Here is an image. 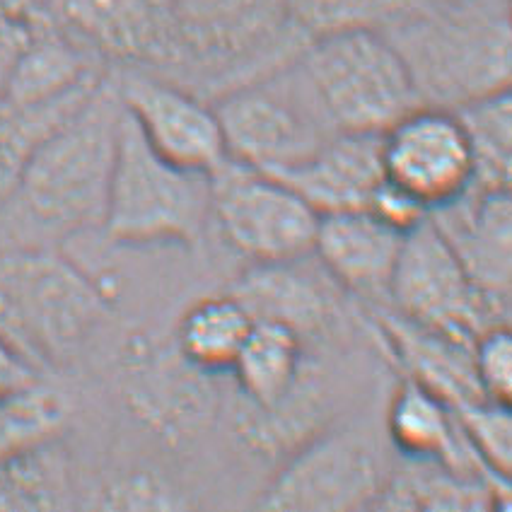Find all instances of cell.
I'll return each mask as SVG.
<instances>
[{"label": "cell", "mask_w": 512, "mask_h": 512, "mask_svg": "<svg viewBox=\"0 0 512 512\" xmlns=\"http://www.w3.org/2000/svg\"><path fill=\"white\" fill-rule=\"evenodd\" d=\"M124 104L109 71L90 100L34 150L0 199V249L58 247L102 230Z\"/></svg>", "instance_id": "1"}, {"label": "cell", "mask_w": 512, "mask_h": 512, "mask_svg": "<svg viewBox=\"0 0 512 512\" xmlns=\"http://www.w3.org/2000/svg\"><path fill=\"white\" fill-rule=\"evenodd\" d=\"M109 317L102 283L58 247L0 249V336L39 377L73 365Z\"/></svg>", "instance_id": "2"}, {"label": "cell", "mask_w": 512, "mask_h": 512, "mask_svg": "<svg viewBox=\"0 0 512 512\" xmlns=\"http://www.w3.org/2000/svg\"><path fill=\"white\" fill-rule=\"evenodd\" d=\"M382 32L406 61L421 104L459 109L510 90V0H452Z\"/></svg>", "instance_id": "3"}, {"label": "cell", "mask_w": 512, "mask_h": 512, "mask_svg": "<svg viewBox=\"0 0 512 512\" xmlns=\"http://www.w3.org/2000/svg\"><path fill=\"white\" fill-rule=\"evenodd\" d=\"M295 61L334 131L384 133L421 104L406 61L382 29L319 34Z\"/></svg>", "instance_id": "4"}, {"label": "cell", "mask_w": 512, "mask_h": 512, "mask_svg": "<svg viewBox=\"0 0 512 512\" xmlns=\"http://www.w3.org/2000/svg\"><path fill=\"white\" fill-rule=\"evenodd\" d=\"M208 223L211 172L157 155L124 109L104 235L119 244H196Z\"/></svg>", "instance_id": "5"}, {"label": "cell", "mask_w": 512, "mask_h": 512, "mask_svg": "<svg viewBox=\"0 0 512 512\" xmlns=\"http://www.w3.org/2000/svg\"><path fill=\"white\" fill-rule=\"evenodd\" d=\"M295 58L230 87L213 104L230 160L278 174L339 133L319 109Z\"/></svg>", "instance_id": "6"}, {"label": "cell", "mask_w": 512, "mask_h": 512, "mask_svg": "<svg viewBox=\"0 0 512 512\" xmlns=\"http://www.w3.org/2000/svg\"><path fill=\"white\" fill-rule=\"evenodd\" d=\"M179 66L232 78L230 87L293 61L295 27L288 0H172ZM228 87V90H230Z\"/></svg>", "instance_id": "7"}, {"label": "cell", "mask_w": 512, "mask_h": 512, "mask_svg": "<svg viewBox=\"0 0 512 512\" xmlns=\"http://www.w3.org/2000/svg\"><path fill=\"white\" fill-rule=\"evenodd\" d=\"M387 310L464 346H474L488 327L510 324V312L479 293L430 218L404 235Z\"/></svg>", "instance_id": "8"}, {"label": "cell", "mask_w": 512, "mask_h": 512, "mask_svg": "<svg viewBox=\"0 0 512 512\" xmlns=\"http://www.w3.org/2000/svg\"><path fill=\"white\" fill-rule=\"evenodd\" d=\"M211 223L252 264L312 256L319 215L293 186L225 157L211 172Z\"/></svg>", "instance_id": "9"}, {"label": "cell", "mask_w": 512, "mask_h": 512, "mask_svg": "<svg viewBox=\"0 0 512 512\" xmlns=\"http://www.w3.org/2000/svg\"><path fill=\"white\" fill-rule=\"evenodd\" d=\"M392 471L370 433L339 428L302 442L266 486L261 508L281 512L372 510Z\"/></svg>", "instance_id": "10"}, {"label": "cell", "mask_w": 512, "mask_h": 512, "mask_svg": "<svg viewBox=\"0 0 512 512\" xmlns=\"http://www.w3.org/2000/svg\"><path fill=\"white\" fill-rule=\"evenodd\" d=\"M384 179L428 213L447 206L474 182L467 131L455 109L418 104L382 133Z\"/></svg>", "instance_id": "11"}, {"label": "cell", "mask_w": 512, "mask_h": 512, "mask_svg": "<svg viewBox=\"0 0 512 512\" xmlns=\"http://www.w3.org/2000/svg\"><path fill=\"white\" fill-rule=\"evenodd\" d=\"M39 13L107 66L138 71L179 66L172 0H46Z\"/></svg>", "instance_id": "12"}, {"label": "cell", "mask_w": 512, "mask_h": 512, "mask_svg": "<svg viewBox=\"0 0 512 512\" xmlns=\"http://www.w3.org/2000/svg\"><path fill=\"white\" fill-rule=\"evenodd\" d=\"M114 80L126 114L157 155L199 172H213L228 157L213 104L138 68H121Z\"/></svg>", "instance_id": "13"}, {"label": "cell", "mask_w": 512, "mask_h": 512, "mask_svg": "<svg viewBox=\"0 0 512 512\" xmlns=\"http://www.w3.org/2000/svg\"><path fill=\"white\" fill-rule=\"evenodd\" d=\"M479 293L503 312L512 300L510 191L469 189L428 215Z\"/></svg>", "instance_id": "14"}, {"label": "cell", "mask_w": 512, "mask_h": 512, "mask_svg": "<svg viewBox=\"0 0 512 512\" xmlns=\"http://www.w3.org/2000/svg\"><path fill=\"white\" fill-rule=\"evenodd\" d=\"M404 232L389 228L370 211L319 215L312 256L327 276L360 300L389 305V283Z\"/></svg>", "instance_id": "15"}, {"label": "cell", "mask_w": 512, "mask_h": 512, "mask_svg": "<svg viewBox=\"0 0 512 512\" xmlns=\"http://www.w3.org/2000/svg\"><path fill=\"white\" fill-rule=\"evenodd\" d=\"M310 256L293 261L252 264L237 278L230 293L247 307L252 319H269L298 331L302 339L324 334L339 317L336 285L319 266H307Z\"/></svg>", "instance_id": "16"}, {"label": "cell", "mask_w": 512, "mask_h": 512, "mask_svg": "<svg viewBox=\"0 0 512 512\" xmlns=\"http://www.w3.org/2000/svg\"><path fill=\"white\" fill-rule=\"evenodd\" d=\"M273 177L293 186L317 215L365 211L384 179L382 133H334L317 153Z\"/></svg>", "instance_id": "17"}, {"label": "cell", "mask_w": 512, "mask_h": 512, "mask_svg": "<svg viewBox=\"0 0 512 512\" xmlns=\"http://www.w3.org/2000/svg\"><path fill=\"white\" fill-rule=\"evenodd\" d=\"M387 438L401 459L440 462L469 476L510 481L488 471L481 462L459 428L455 409L411 377H401L389 401Z\"/></svg>", "instance_id": "18"}, {"label": "cell", "mask_w": 512, "mask_h": 512, "mask_svg": "<svg viewBox=\"0 0 512 512\" xmlns=\"http://www.w3.org/2000/svg\"><path fill=\"white\" fill-rule=\"evenodd\" d=\"M244 409L264 418L293 421L305 392V339L285 324L254 319L232 365Z\"/></svg>", "instance_id": "19"}, {"label": "cell", "mask_w": 512, "mask_h": 512, "mask_svg": "<svg viewBox=\"0 0 512 512\" xmlns=\"http://www.w3.org/2000/svg\"><path fill=\"white\" fill-rule=\"evenodd\" d=\"M377 324L404 377L428 387L452 409L486 399L474 375L471 346L416 327L387 307H377Z\"/></svg>", "instance_id": "20"}, {"label": "cell", "mask_w": 512, "mask_h": 512, "mask_svg": "<svg viewBox=\"0 0 512 512\" xmlns=\"http://www.w3.org/2000/svg\"><path fill=\"white\" fill-rule=\"evenodd\" d=\"M510 508V481L469 476L440 462L401 459L387 476L375 510L484 512Z\"/></svg>", "instance_id": "21"}, {"label": "cell", "mask_w": 512, "mask_h": 512, "mask_svg": "<svg viewBox=\"0 0 512 512\" xmlns=\"http://www.w3.org/2000/svg\"><path fill=\"white\" fill-rule=\"evenodd\" d=\"M252 324V314L232 293L203 298L179 319L177 353L206 375L228 372Z\"/></svg>", "instance_id": "22"}, {"label": "cell", "mask_w": 512, "mask_h": 512, "mask_svg": "<svg viewBox=\"0 0 512 512\" xmlns=\"http://www.w3.org/2000/svg\"><path fill=\"white\" fill-rule=\"evenodd\" d=\"M75 496L71 457L61 438L0 462V510H66Z\"/></svg>", "instance_id": "23"}, {"label": "cell", "mask_w": 512, "mask_h": 512, "mask_svg": "<svg viewBox=\"0 0 512 512\" xmlns=\"http://www.w3.org/2000/svg\"><path fill=\"white\" fill-rule=\"evenodd\" d=\"M467 131L474 182L471 189L510 191L512 179V97L496 92L455 109Z\"/></svg>", "instance_id": "24"}, {"label": "cell", "mask_w": 512, "mask_h": 512, "mask_svg": "<svg viewBox=\"0 0 512 512\" xmlns=\"http://www.w3.org/2000/svg\"><path fill=\"white\" fill-rule=\"evenodd\" d=\"M71 416L66 394L42 380L0 397V462L61 438Z\"/></svg>", "instance_id": "25"}, {"label": "cell", "mask_w": 512, "mask_h": 512, "mask_svg": "<svg viewBox=\"0 0 512 512\" xmlns=\"http://www.w3.org/2000/svg\"><path fill=\"white\" fill-rule=\"evenodd\" d=\"M459 428L469 445L496 476L510 479L512 469V418L510 404L479 399L455 409Z\"/></svg>", "instance_id": "26"}, {"label": "cell", "mask_w": 512, "mask_h": 512, "mask_svg": "<svg viewBox=\"0 0 512 512\" xmlns=\"http://www.w3.org/2000/svg\"><path fill=\"white\" fill-rule=\"evenodd\" d=\"M471 363L486 399L510 404L512 399V334L510 324H496L476 336Z\"/></svg>", "instance_id": "27"}, {"label": "cell", "mask_w": 512, "mask_h": 512, "mask_svg": "<svg viewBox=\"0 0 512 512\" xmlns=\"http://www.w3.org/2000/svg\"><path fill=\"white\" fill-rule=\"evenodd\" d=\"M95 505L104 510H174L186 503L167 481L145 471H133L102 486Z\"/></svg>", "instance_id": "28"}, {"label": "cell", "mask_w": 512, "mask_h": 512, "mask_svg": "<svg viewBox=\"0 0 512 512\" xmlns=\"http://www.w3.org/2000/svg\"><path fill=\"white\" fill-rule=\"evenodd\" d=\"M365 211H370L382 223H387L389 228L404 232V235L416 228V225H421L430 215L413 196L399 189L397 184L387 182V179H382L380 186H377Z\"/></svg>", "instance_id": "29"}, {"label": "cell", "mask_w": 512, "mask_h": 512, "mask_svg": "<svg viewBox=\"0 0 512 512\" xmlns=\"http://www.w3.org/2000/svg\"><path fill=\"white\" fill-rule=\"evenodd\" d=\"M29 32H32L29 15L0 8V100H3L17 61H20L22 51L29 42Z\"/></svg>", "instance_id": "30"}, {"label": "cell", "mask_w": 512, "mask_h": 512, "mask_svg": "<svg viewBox=\"0 0 512 512\" xmlns=\"http://www.w3.org/2000/svg\"><path fill=\"white\" fill-rule=\"evenodd\" d=\"M37 380H42V377L29 368L25 360L8 346V341L0 336V397Z\"/></svg>", "instance_id": "31"}, {"label": "cell", "mask_w": 512, "mask_h": 512, "mask_svg": "<svg viewBox=\"0 0 512 512\" xmlns=\"http://www.w3.org/2000/svg\"><path fill=\"white\" fill-rule=\"evenodd\" d=\"M447 3H452V0H397V5L401 10V20H409V17L428 13V10L442 8V5H447Z\"/></svg>", "instance_id": "32"}, {"label": "cell", "mask_w": 512, "mask_h": 512, "mask_svg": "<svg viewBox=\"0 0 512 512\" xmlns=\"http://www.w3.org/2000/svg\"><path fill=\"white\" fill-rule=\"evenodd\" d=\"M46 0H0V8H8V10H15V13H22V15H29L34 13V10H39Z\"/></svg>", "instance_id": "33"}]
</instances>
